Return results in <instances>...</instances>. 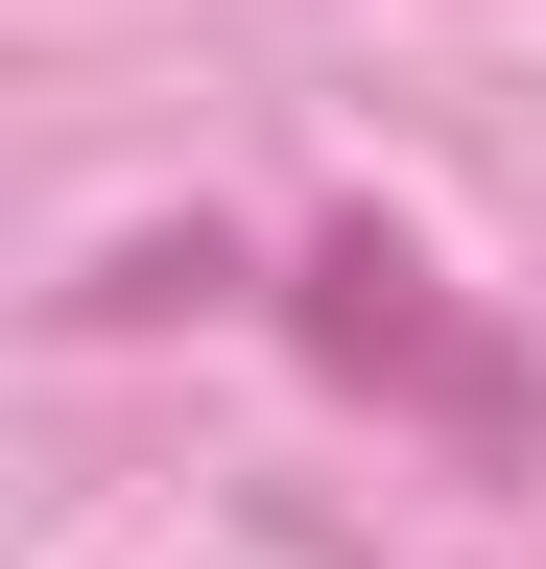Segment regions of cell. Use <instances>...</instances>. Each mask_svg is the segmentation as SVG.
<instances>
[{"label":"cell","instance_id":"obj_1","mask_svg":"<svg viewBox=\"0 0 546 569\" xmlns=\"http://www.w3.org/2000/svg\"><path fill=\"white\" fill-rule=\"evenodd\" d=\"M286 309H309V356H332V380L428 403L451 451H546V380H523L499 332H451V284L404 261V238H309V261H286Z\"/></svg>","mask_w":546,"mask_h":569}]
</instances>
